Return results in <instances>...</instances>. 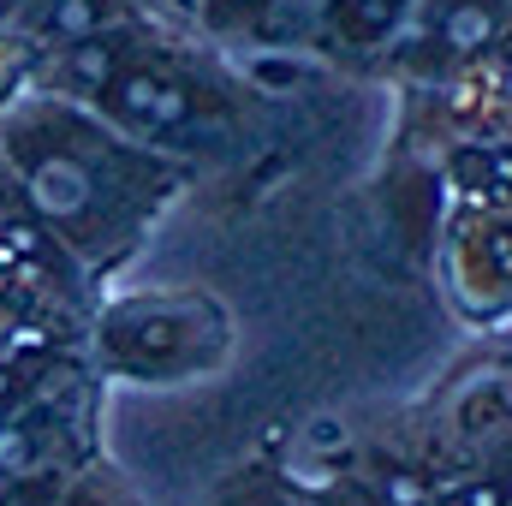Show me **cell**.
Wrapping results in <instances>:
<instances>
[{
  "mask_svg": "<svg viewBox=\"0 0 512 506\" xmlns=\"http://www.w3.org/2000/svg\"><path fill=\"white\" fill-rule=\"evenodd\" d=\"M233 6H251V0H233Z\"/></svg>",
  "mask_w": 512,
  "mask_h": 506,
  "instance_id": "obj_9",
  "label": "cell"
},
{
  "mask_svg": "<svg viewBox=\"0 0 512 506\" xmlns=\"http://www.w3.org/2000/svg\"><path fill=\"white\" fill-rule=\"evenodd\" d=\"M108 102H114V114L126 126H143V131H173L191 114V96L179 84H167L155 72H126V66L108 78Z\"/></svg>",
  "mask_w": 512,
  "mask_h": 506,
  "instance_id": "obj_1",
  "label": "cell"
},
{
  "mask_svg": "<svg viewBox=\"0 0 512 506\" xmlns=\"http://www.w3.org/2000/svg\"><path fill=\"white\" fill-rule=\"evenodd\" d=\"M489 30H495L489 6H459V12L447 18V42H453V48H483V42H489Z\"/></svg>",
  "mask_w": 512,
  "mask_h": 506,
  "instance_id": "obj_3",
  "label": "cell"
},
{
  "mask_svg": "<svg viewBox=\"0 0 512 506\" xmlns=\"http://www.w3.org/2000/svg\"><path fill=\"white\" fill-rule=\"evenodd\" d=\"M286 483H292V489L328 495V489H334V471H328V465H286Z\"/></svg>",
  "mask_w": 512,
  "mask_h": 506,
  "instance_id": "obj_4",
  "label": "cell"
},
{
  "mask_svg": "<svg viewBox=\"0 0 512 506\" xmlns=\"http://www.w3.org/2000/svg\"><path fill=\"white\" fill-rule=\"evenodd\" d=\"M114 18V0H42V30L48 36H60V42H84V36H96L102 24Z\"/></svg>",
  "mask_w": 512,
  "mask_h": 506,
  "instance_id": "obj_2",
  "label": "cell"
},
{
  "mask_svg": "<svg viewBox=\"0 0 512 506\" xmlns=\"http://www.w3.org/2000/svg\"><path fill=\"white\" fill-rule=\"evenodd\" d=\"M18 393V376H12V364H0V399H12Z\"/></svg>",
  "mask_w": 512,
  "mask_h": 506,
  "instance_id": "obj_8",
  "label": "cell"
},
{
  "mask_svg": "<svg viewBox=\"0 0 512 506\" xmlns=\"http://www.w3.org/2000/svg\"><path fill=\"white\" fill-rule=\"evenodd\" d=\"M465 506H501V489H471Z\"/></svg>",
  "mask_w": 512,
  "mask_h": 506,
  "instance_id": "obj_7",
  "label": "cell"
},
{
  "mask_svg": "<svg viewBox=\"0 0 512 506\" xmlns=\"http://www.w3.org/2000/svg\"><path fill=\"white\" fill-rule=\"evenodd\" d=\"M507 96H512V78H507Z\"/></svg>",
  "mask_w": 512,
  "mask_h": 506,
  "instance_id": "obj_10",
  "label": "cell"
},
{
  "mask_svg": "<svg viewBox=\"0 0 512 506\" xmlns=\"http://www.w3.org/2000/svg\"><path fill=\"white\" fill-rule=\"evenodd\" d=\"M489 173H495V185H512V149H495L489 155Z\"/></svg>",
  "mask_w": 512,
  "mask_h": 506,
  "instance_id": "obj_6",
  "label": "cell"
},
{
  "mask_svg": "<svg viewBox=\"0 0 512 506\" xmlns=\"http://www.w3.org/2000/svg\"><path fill=\"white\" fill-rule=\"evenodd\" d=\"M387 501L393 506H423V483H417L411 471H399V477L387 483Z\"/></svg>",
  "mask_w": 512,
  "mask_h": 506,
  "instance_id": "obj_5",
  "label": "cell"
}]
</instances>
